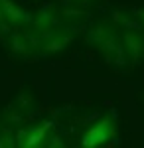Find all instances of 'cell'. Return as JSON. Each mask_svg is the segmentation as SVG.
<instances>
[{
	"instance_id": "obj_1",
	"label": "cell",
	"mask_w": 144,
	"mask_h": 148,
	"mask_svg": "<svg viewBox=\"0 0 144 148\" xmlns=\"http://www.w3.org/2000/svg\"><path fill=\"white\" fill-rule=\"evenodd\" d=\"M112 136H115V125H112V121L111 119H103L101 123H97L83 136V142L81 144L83 146H99V144L109 142Z\"/></svg>"
},
{
	"instance_id": "obj_2",
	"label": "cell",
	"mask_w": 144,
	"mask_h": 148,
	"mask_svg": "<svg viewBox=\"0 0 144 148\" xmlns=\"http://www.w3.org/2000/svg\"><path fill=\"white\" fill-rule=\"evenodd\" d=\"M47 128H49V125L30 128L28 132H24V134H22V140H20L18 144H20V146H24V148H34V146L44 144L45 134H47Z\"/></svg>"
},
{
	"instance_id": "obj_3",
	"label": "cell",
	"mask_w": 144,
	"mask_h": 148,
	"mask_svg": "<svg viewBox=\"0 0 144 148\" xmlns=\"http://www.w3.org/2000/svg\"><path fill=\"white\" fill-rule=\"evenodd\" d=\"M0 10H2V16L6 20H10L12 24H20V22H28L30 20V16L24 10H20L10 0H0Z\"/></svg>"
},
{
	"instance_id": "obj_4",
	"label": "cell",
	"mask_w": 144,
	"mask_h": 148,
	"mask_svg": "<svg viewBox=\"0 0 144 148\" xmlns=\"http://www.w3.org/2000/svg\"><path fill=\"white\" fill-rule=\"evenodd\" d=\"M124 42H126L128 49H132V57H138V53H142V51H144V42H142V40H138L134 34H126Z\"/></svg>"
},
{
	"instance_id": "obj_5",
	"label": "cell",
	"mask_w": 144,
	"mask_h": 148,
	"mask_svg": "<svg viewBox=\"0 0 144 148\" xmlns=\"http://www.w3.org/2000/svg\"><path fill=\"white\" fill-rule=\"evenodd\" d=\"M0 20H4V16H2V10H0Z\"/></svg>"
}]
</instances>
